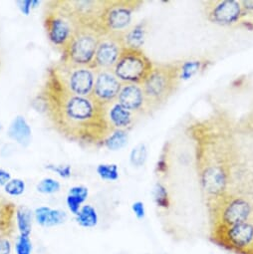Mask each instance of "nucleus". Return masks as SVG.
Here are the masks:
<instances>
[{
  "instance_id": "1",
  "label": "nucleus",
  "mask_w": 253,
  "mask_h": 254,
  "mask_svg": "<svg viewBox=\"0 0 253 254\" xmlns=\"http://www.w3.org/2000/svg\"><path fill=\"white\" fill-rule=\"evenodd\" d=\"M39 100L54 129L71 142L102 145L112 132L106 107L92 96L72 94L51 67L47 71Z\"/></svg>"
},
{
  "instance_id": "2",
  "label": "nucleus",
  "mask_w": 253,
  "mask_h": 254,
  "mask_svg": "<svg viewBox=\"0 0 253 254\" xmlns=\"http://www.w3.org/2000/svg\"><path fill=\"white\" fill-rule=\"evenodd\" d=\"M179 83L180 64L154 65L153 71L141 85L149 111L165 104L176 92Z\"/></svg>"
},
{
  "instance_id": "3",
  "label": "nucleus",
  "mask_w": 253,
  "mask_h": 254,
  "mask_svg": "<svg viewBox=\"0 0 253 254\" xmlns=\"http://www.w3.org/2000/svg\"><path fill=\"white\" fill-rule=\"evenodd\" d=\"M43 24L50 43L63 53L76 31V26L63 7L61 0L46 2Z\"/></svg>"
},
{
  "instance_id": "4",
  "label": "nucleus",
  "mask_w": 253,
  "mask_h": 254,
  "mask_svg": "<svg viewBox=\"0 0 253 254\" xmlns=\"http://www.w3.org/2000/svg\"><path fill=\"white\" fill-rule=\"evenodd\" d=\"M76 28L90 29L104 36L103 18L108 0H61Z\"/></svg>"
},
{
  "instance_id": "5",
  "label": "nucleus",
  "mask_w": 253,
  "mask_h": 254,
  "mask_svg": "<svg viewBox=\"0 0 253 254\" xmlns=\"http://www.w3.org/2000/svg\"><path fill=\"white\" fill-rule=\"evenodd\" d=\"M154 65L142 49L123 48L113 72L122 84L142 85L153 71Z\"/></svg>"
},
{
  "instance_id": "6",
  "label": "nucleus",
  "mask_w": 253,
  "mask_h": 254,
  "mask_svg": "<svg viewBox=\"0 0 253 254\" xmlns=\"http://www.w3.org/2000/svg\"><path fill=\"white\" fill-rule=\"evenodd\" d=\"M210 239L235 254H249L253 245V222L248 220L233 225H212Z\"/></svg>"
},
{
  "instance_id": "7",
  "label": "nucleus",
  "mask_w": 253,
  "mask_h": 254,
  "mask_svg": "<svg viewBox=\"0 0 253 254\" xmlns=\"http://www.w3.org/2000/svg\"><path fill=\"white\" fill-rule=\"evenodd\" d=\"M212 215V225H233L249 220L252 206L243 197L230 195L226 192L208 199Z\"/></svg>"
},
{
  "instance_id": "8",
  "label": "nucleus",
  "mask_w": 253,
  "mask_h": 254,
  "mask_svg": "<svg viewBox=\"0 0 253 254\" xmlns=\"http://www.w3.org/2000/svg\"><path fill=\"white\" fill-rule=\"evenodd\" d=\"M101 35L86 29L76 28L68 46L62 53L61 60L72 65L92 68Z\"/></svg>"
},
{
  "instance_id": "9",
  "label": "nucleus",
  "mask_w": 253,
  "mask_h": 254,
  "mask_svg": "<svg viewBox=\"0 0 253 254\" xmlns=\"http://www.w3.org/2000/svg\"><path fill=\"white\" fill-rule=\"evenodd\" d=\"M52 70L65 86L74 95L91 96L96 79V70L69 64L60 60L51 66Z\"/></svg>"
},
{
  "instance_id": "10",
  "label": "nucleus",
  "mask_w": 253,
  "mask_h": 254,
  "mask_svg": "<svg viewBox=\"0 0 253 254\" xmlns=\"http://www.w3.org/2000/svg\"><path fill=\"white\" fill-rule=\"evenodd\" d=\"M142 4L135 0H108L103 18L105 35H120L130 28L134 12Z\"/></svg>"
},
{
  "instance_id": "11",
  "label": "nucleus",
  "mask_w": 253,
  "mask_h": 254,
  "mask_svg": "<svg viewBox=\"0 0 253 254\" xmlns=\"http://www.w3.org/2000/svg\"><path fill=\"white\" fill-rule=\"evenodd\" d=\"M205 12L210 22L223 26L235 24L246 15L241 1H237V0L208 1L206 2Z\"/></svg>"
},
{
  "instance_id": "12",
  "label": "nucleus",
  "mask_w": 253,
  "mask_h": 254,
  "mask_svg": "<svg viewBox=\"0 0 253 254\" xmlns=\"http://www.w3.org/2000/svg\"><path fill=\"white\" fill-rule=\"evenodd\" d=\"M122 86V82L112 70L96 71V79L91 96L99 104L107 107L117 101Z\"/></svg>"
},
{
  "instance_id": "13",
  "label": "nucleus",
  "mask_w": 253,
  "mask_h": 254,
  "mask_svg": "<svg viewBox=\"0 0 253 254\" xmlns=\"http://www.w3.org/2000/svg\"><path fill=\"white\" fill-rule=\"evenodd\" d=\"M123 48L124 47L117 35L101 36L92 68L96 71H113V68L117 63Z\"/></svg>"
},
{
  "instance_id": "14",
  "label": "nucleus",
  "mask_w": 253,
  "mask_h": 254,
  "mask_svg": "<svg viewBox=\"0 0 253 254\" xmlns=\"http://www.w3.org/2000/svg\"><path fill=\"white\" fill-rule=\"evenodd\" d=\"M200 183L208 199L222 195L225 193L227 184L225 167L222 165L205 166L200 173Z\"/></svg>"
},
{
  "instance_id": "15",
  "label": "nucleus",
  "mask_w": 253,
  "mask_h": 254,
  "mask_svg": "<svg viewBox=\"0 0 253 254\" xmlns=\"http://www.w3.org/2000/svg\"><path fill=\"white\" fill-rule=\"evenodd\" d=\"M117 102L134 114L149 111L146 96L141 85L123 84Z\"/></svg>"
},
{
  "instance_id": "16",
  "label": "nucleus",
  "mask_w": 253,
  "mask_h": 254,
  "mask_svg": "<svg viewBox=\"0 0 253 254\" xmlns=\"http://www.w3.org/2000/svg\"><path fill=\"white\" fill-rule=\"evenodd\" d=\"M106 115L112 130L126 131L132 128L135 123L136 114L125 109L117 101L106 107Z\"/></svg>"
},
{
  "instance_id": "17",
  "label": "nucleus",
  "mask_w": 253,
  "mask_h": 254,
  "mask_svg": "<svg viewBox=\"0 0 253 254\" xmlns=\"http://www.w3.org/2000/svg\"><path fill=\"white\" fill-rule=\"evenodd\" d=\"M36 222L43 227H53L63 224L67 220V214L60 209H53L49 206H39L34 211Z\"/></svg>"
},
{
  "instance_id": "18",
  "label": "nucleus",
  "mask_w": 253,
  "mask_h": 254,
  "mask_svg": "<svg viewBox=\"0 0 253 254\" xmlns=\"http://www.w3.org/2000/svg\"><path fill=\"white\" fill-rule=\"evenodd\" d=\"M146 31V24L142 22L117 36L119 37L124 48L141 49L145 42Z\"/></svg>"
},
{
  "instance_id": "19",
  "label": "nucleus",
  "mask_w": 253,
  "mask_h": 254,
  "mask_svg": "<svg viewBox=\"0 0 253 254\" xmlns=\"http://www.w3.org/2000/svg\"><path fill=\"white\" fill-rule=\"evenodd\" d=\"M8 136L21 146H28L31 141V129L27 121L22 116H17L8 129Z\"/></svg>"
},
{
  "instance_id": "20",
  "label": "nucleus",
  "mask_w": 253,
  "mask_h": 254,
  "mask_svg": "<svg viewBox=\"0 0 253 254\" xmlns=\"http://www.w3.org/2000/svg\"><path fill=\"white\" fill-rule=\"evenodd\" d=\"M89 195V190L86 187L76 186L69 190L67 194L66 202L69 210L76 215L82 207V204L87 200Z\"/></svg>"
},
{
  "instance_id": "21",
  "label": "nucleus",
  "mask_w": 253,
  "mask_h": 254,
  "mask_svg": "<svg viewBox=\"0 0 253 254\" xmlns=\"http://www.w3.org/2000/svg\"><path fill=\"white\" fill-rule=\"evenodd\" d=\"M33 212L27 206L20 205L16 207L15 220L19 235H28L30 236L32 231V219Z\"/></svg>"
},
{
  "instance_id": "22",
  "label": "nucleus",
  "mask_w": 253,
  "mask_h": 254,
  "mask_svg": "<svg viewBox=\"0 0 253 254\" xmlns=\"http://www.w3.org/2000/svg\"><path fill=\"white\" fill-rule=\"evenodd\" d=\"M76 221L84 228H93L98 224L99 216L96 209L92 205L85 204L76 214Z\"/></svg>"
},
{
  "instance_id": "23",
  "label": "nucleus",
  "mask_w": 253,
  "mask_h": 254,
  "mask_svg": "<svg viewBox=\"0 0 253 254\" xmlns=\"http://www.w3.org/2000/svg\"><path fill=\"white\" fill-rule=\"evenodd\" d=\"M126 143H128V132L124 130H112L102 145L111 151H118L124 148Z\"/></svg>"
},
{
  "instance_id": "24",
  "label": "nucleus",
  "mask_w": 253,
  "mask_h": 254,
  "mask_svg": "<svg viewBox=\"0 0 253 254\" xmlns=\"http://www.w3.org/2000/svg\"><path fill=\"white\" fill-rule=\"evenodd\" d=\"M205 61L191 60L180 64V80H189L203 69Z\"/></svg>"
},
{
  "instance_id": "25",
  "label": "nucleus",
  "mask_w": 253,
  "mask_h": 254,
  "mask_svg": "<svg viewBox=\"0 0 253 254\" xmlns=\"http://www.w3.org/2000/svg\"><path fill=\"white\" fill-rule=\"evenodd\" d=\"M154 197H155L156 204L159 207H162L165 209H168L170 207V205H171L170 195H169L168 190L162 184L156 185L155 190H154Z\"/></svg>"
},
{
  "instance_id": "26",
  "label": "nucleus",
  "mask_w": 253,
  "mask_h": 254,
  "mask_svg": "<svg viewBox=\"0 0 253 254\" xmlns=\"http://www.w3.org/2000/svg\"><path fill=\"white\" fill-rule=\"evenodd\" d=\"M97 174L104 181H117L119 179V169L116 165H99L97 167Z\"/></svg>"
},
{
  "instance_id": "27",
  "label": "nucleus",
  "mask_w": 253,
  "mask_h": 254,
  "mask_svg": "<svg viewBox=\"0 0 253 254\" xmlns=\"http://www.w3.org/2000/svg\"><path fill=\"white\" fill-rule=\"evenodd\" d=\"M60 189H61L60 183L51 178H46L37 185V190L44 194H51V193L58 192Z\"/></svg>"
},
{
  "instance_id": "28",
  "label": "nucleus",
  "mask_w": 253,
  "mask_h": 254,
  "mask_svg": "<svg viewBox=\"0 0 253 254\" xmlns=\"http://www.w3.org/2000/svg\"><path fill=\"white\" fill-rule=\"evenodd\" d=\"M4 190L11 196H18L25 191V183L20 179H11L4 186Z\"/></svg>"
},
{
  "instance_id": "29",
  "label": "nucleus",
  "mask_w": 253,
  "mask_h": 254,
  "mask_svg": "<svg viewBox=\"0 0 253 254\" xmlns=\"http://www.w3.org/2000/svg\"><path fill=\"white\" fill-rule=\"evenodd\" d=\"M32 241L28 235H18L15 242L16 254H31L32 253Z\"/></svg>"
},
{
  "instance_id": "30",
  "label": "nucleus",
  "mask_w": 253,
  "mask_h": 254,
  "mask_svg": "<svg viewBox=\"0 0 253 254\" xmlns=\"http://www.w3.org/2000/svg\"><path fill=\"white\" fill-rule=\"evenodd\" d=\"M147 159V148L141 144L133 149L131 153V163L136 167H141L145 164Z\"/></svg>"
},
{
  "instance_id": "31",
  "label": "nucleus",
  "mask_w": 253,
  "mask_h": 254,
  "mask_svg": "<svg viewBox=\"0 0 253 254\" xmlns=\"http://www.w3.org/2000/svg\"><path fill=\"white\" fill-rule=\"evenodd\" d=\"M46 169L49 171H52L59 175L63 179H68L71 177L72 169L70 166H59V165H48L46 166Z\"/></svg>"
},
{
  "instance_id": "32",
  "label": "nucleus",
  "mask_w": 253,
  "mask_h": 254,
  "mask_svg": "<svg viewBox=\"0 0 253 254\" xmlns=\"http://www.w3.org/2000/svg\"><path fill=\"white\" fill-rule=\"evenodd\" d=\"M20 11L22 13H24L25 15H28L30 13V11L32 10V8L36 7L35 5L37 4H40V1H26V0H24V1H17L16 2Z\"/></svg>"
},
{
  "instance_id": "33",
  "label": "nucleus",
  "mask_w": 253,
  "mask_h": 254,
  "mask_svg": "<svg viewBox=\"0 0 253 254\" xmlns=\"http://www.w3.org/2000/svg\"><path fill=\"white\" fill-rule=\"evenodd\" d=\"M132 210L138 219H143L146 215L145 204L142 201H136L132 205Z\"/></svg>"
},
{
  "instance_id": "34",
  "label": "nucleus",
  "mask_w": 253,
  "mask_h": 254,
  "mask_svg": "<svg viewBox=\"0 0 253 254\" xmlns=\"http://www.w3.org/2000/svg\"><path fill=\"white\" fill-rule=\"evenodd\" d=\"M11 253V242L7 236L0 235V254Z\"/></svg>"
},
{
  "instance_id": "35",
  "label": "nucleus",
  "mask_w": 253,
  "mask_h": 254,
  "mask_svg": "<svg viewBox=\"0 0 253 254\" xmlns=\"http://www.w3.org/2000/svg\"><path fill=\"white\" fill-rule=\"evenodd\" d=\"M11 180V176L8 172L0 169V186H5Z\"/></svg>"
},
{
  "instance_id": "36",
  "label": "nucleus",
  "mask_w": 253,
  "mask_h": 254,
  "mask_svg": "<svg viewBox=\"0 0 253 254\" xmlns=\"http://www.w3.org/2000/svg\"><path fill=\"white\" fill-rule=\"evenodd\" d=\"M241 4L245 14H249V13L253 14V1H249V0H247V1H241Z\"/></svg>"
},
{
  "instance_id": "37",
  "label": "nucleus",
  "mask_w": 253,
  "mask_h": 254,
  "mask_svg": "<svg viewBox=\"0 0 253 254\" xmlns=\"http://www.w3.org/2000/svg\"><path fill=\"white\" fill-rule=\"evenodd\" d=\"M249 254H253V245H252V247H251V249H250V252H249Z\"/></svg>"
},
{
  "instance_id": "38",
  "label": "nucleus",
  "mask_w": 253,
  "mask_h": 254,
  "mask_svg": "<svg viewBox=\"0 0 253 254\" xmlns=\"http://www.w3.org/2000/svg\"><path fill=\"white\" fill-rule=\"evenodd\" d=\"M1 129H2V126H1V124H0V131H1Z\"/></svg>"
}]
</instances>
